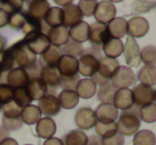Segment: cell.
I'll use <instances>...</instances> for the list:
<instances>
[{"label":"cell","mask_w":156,"mask_h":145,"mask_svg":"<svg viewBox=\"0 0 156 145\" xmlns=\"http://www.w3.org/2000/svg\"><path fill=\"white\" fill-rule=\"evenodd\" d=\"M139 107L133 106L130 109L121 113L117 122V130L122 136H133L141 126V119L139 115Z\"/></svg>","instance_id":"1"},{"label":"cell","mask_w":156,"mask_h":145,"mask_svg":"<svg viewBox=\"0 0 156 145\" xmlns=\"http://www.w3.org/2000/svg\"><path fill=\"white\" fill-rule=\"evenodd\" d=\"M10 49H11L12 54H13L14 62L18 65V67L25 69V71L26 69L30 71V69L34 68L37 66V54H34L29 49V47L23 40L14 44L12 47H10Z\"/></svg>","instance_id":"2"},{"label":"cell","mask_w":156,"mask_h":145,"mask_svg":"<svg viewBox=\"0 0 156 145\" xmlns=\"http://www.w3.org/2000/svg\"><path fill=\"white\" fill-rule=\"evenodd\" d=\"M132 94L134 105L139 108L154 104L156 98L155 90L153 89V87H149V85H142V83L135 85L134 89L132 90Z\"/></svg>","instance_id":"3"},{"label":"cell","mask_w":156,"mask_h":145,"mask_svg":"<svg viewBox=\"0 0 156 145\" xmlns=\"http://www.w3.org/2000/svg\"><path fill=\"white\" fill-rule=\"evenodd\" d=\"M23 41L34 54H42L51 45L47 35L44 32H32L26 34Z\"/></svg>","instance_id":"4"},{"label":"cell","mask_w":156,"mask_h":145,"mask_svg":"<svg viewBox=\"0 0 156 145\" xmlns=\"http://www.w3.org/2000/svg\"><path fill=\"white\" fill-rule=\"evenodd\" d=\"M136 82V76L132 68L128 66H119L112 78L110 79V83L115 90L128 89V87Z\"/></svg>","instance_id":"5"},{"label":"cell","mask_w":156,"mask_h":145,"mask_svg":"<svg viewBox=\"0 0 156 145\" xmlns=\"http://www.w3.org/2000/svg\"><path fill=\"white\" fill-rule=\"evenodd\" d=\"M110 37L107 25H103L100 22H94L89 27V34L88 40L92 46L100 47L103 46Z\"/></svg>","instance_id":"6"},{"label":"cell","mask_w":156,"mask_h":145,"mask_svg":"<svg viewBox=\"0 0 156 145\" xmlns=\"http://www.w3.org/2000/svg\"><path fill=\"white\" fill-rule=\"evenodd\" d=\"M115 14H117V9L111 1H101L98 2L93 15L96 19V22L107 25L113 18H115Z\"/></svg>","instance_id":"7"},{"label":"cell","mask_w":156,"mask_h":145,"mask_svg":"<svg viewBox=\"0 0 156 145\" xmlns=\"http://www.w3.org/2000/svg\"><path fill=\"white\" fill-rule=\"evenodd\" d=\"M123 54L125 57V62L129 68L130 67H138L140 65V48L135 39L129 36L127 37L125 45H124Z\"/></svg>","instance_id":"8"},{"label":"cell","mask_w":156,"mask_h":145,"mask_svg":"<svg viewBox=\"0 0 156 145\" xmlns=\"http://www.w3.org/2000/svg\"><path fill=\"white\" fill-rule=\"evenodd\" d=\"M96 122L95 112L89 107L80 108L75 114V124L83 130H90L95 126Z\"/></svg>","instance_id":"9"},{"label":"cell","mask_w":156,"mask_h":145,"mask_svg":"<svg viewBox=\"0 0 156 145\" xmlns=\"http://www.w3.org/2000/svg\"><path fill=\"white\" fill-rule=\"evenodd\" d=\"M39 109L45 117H51L60 112V102L55 94H47L39 100Z\"/></svg>","instance_id":"10"},{"label":"cell","mask_w":156,"mask_h":145,"mask_svg":"<svg viewBox=\"0 0 156 145\" xmlns=\"http://www.w3.org/2000/svg\"><path fill=\"white\" fill-rule=\"evenodd\" d=\"M150 25L149 22L144 17L136 16L130 18L127 22V32L129 37L136 39V37H142L149 32Z\"/></svg>","instance_id":"11"},{"label":"cell","mask_w":156,"mask_h":145,"mask_svg":"<svg viewBox=\"0 0 156 145\" xmlns=\"http://www.w3.org/2000/svg\"><path fill=\"white\" fill-rule=\"evenodd\" d=\"M25 90H26L27 95L29 96L31 100H40L48 93L47 85L39 77L29 79L28 83L25 87Z\"/></svg>","instance_id":"12"},{"label":"cell","mask_w":156,"mask_h":145,"mask_svg":"<svg viewBox=\"0 0 156 145\" xmlns=\"http://www.w3.org/2000/svg\"><path fill=\"white\" fill-rule=\"evenodd\" d=\"M98 69V59L92 54H83L78 60V73L85 77H92Z\"/></svg>","instance_id":"13"},{"label":"cell","mask_w":156,"mask_h":145,"mask_svg":"<svg viewBox=\"0 0 156 145\" xmlns=\"http://www.w3.org/2000/svg\"><path fill=\"white\" fill-rule=\"evenodd\" d=\"M29 81L28 71L20 67H15L7 74L5 82L12 89H20V88H25Z\"/></svg>","instance_id":"14"},{"label":"cell","mask_w":156,"mask_h":145,"mask_svg":"<svg viewBox=\"0 0 156 145\" xmlns=\"http://www.w3.org/2000/svg\"><path fill=\"white\" fill-rule=\"evenodd\" d=\"M61 77H72L78 75V60L63 54L56 65Z\"/></svg>","instance_id":"15"},{"label":"cell","mask_w":156,"mask_h":145,"mask_svg":"<svg viewBox=\"0 0 156 145\" xmlns=\"http://www.w3.org/2000/svg\"><path fill=\"white\" fill-rule=\"evenodd\" d=\"M95 115L98 122L103 124H110L115 123L117 117L119 116L118 109L113 106V104H101L96 108Z\"/></svg>","instance_id":"16"},{"label":"cell","mask_w":156,"mask_h":145,"mask_svg":"<svg viewBox=\"0 0 156 145\" xmlns=\"http://www.w3.org/2000/svg\"><path fill=\"white\" fill-rule=\"evenodd\" d=\"M119 66H120V63L117 59L101 57V59L98 60V69L96 73L102 78H104L105 80L110 81V79L112 78L113 74L115 73V71H117Z\"/></svg>","instance_id":"17"},{"label":"cell","mask_w":156,"mask_h":145,"mask_svg":"<svg viewBox=\"0 0 156 145\" xmlns=\"http://www.w3.org/2000/svg\"><path fill=\"white\" fill-rule=\"evenodd\" d=\"M40 79L50 89H56L61 82V76L56 66H42L40 69Z\"/></svg>","instance_id":"18"},{"label":"cell","mask_w":156,"mask_h":145,"mask_svg":"<svg viewBox=\"0 0 156 145\" xmlns=\"http://www.w3.org/2000/svg\"><path fill=\"white\" fill-rule=\"evenodd\" d=\"M113 106L117 109L125 111L134 106L132 90L129 89H119L115 91L113 97Z\"/></svg>","instance_id":"19"},{"label":"cell","mask_w":156,"mask_h":145,"mask_svg":"<svg viewBox=\"0 0 156 145\" xmlns=\"http://www.w3.org/2000/svg\"><path fill=\"white\" fill-rule=\"evenodd\" d=\"M46 35H47L51 45L59 46V47L65 45L69 41V29L64 26L57 27V28H49Z\"/></svg>","instance_id":"20"},{"label":"cell","mask_w":156,"mask_h":145,"mask_svg":"<svg viewBox=\"0 0 156 145\" xmlns=\"http://www.w3.org/2000/svg\"><path fill=\"white\" fill-rule=\"evenodd\" d=\"M63 11V26L64 27H73L76 24L83 20V14H81L80 10L78 8V5H69L64 7Z\"/></svg>","instance_id":"21"},{"label":"cell","mask_w":156,"mask_h":145,"mask_svg":"<svg viewBox=\"0 0 156 145\" xmlns=\"http://www.w3.org/2000/svg\"><path fill=\"white\" fill-rule=\"evenodd\" d=\"M37 133L40 138L50 139L54 136L57 130V125L51 117H43L37 123Z\"/></svg>","instance_id":"22"},{"label":"cell","mask_w":156,"mask_h":145,"mask_svg":"<svg viewBox=\"0 0 156 145\" xmlns=\"http://www.w3.org/2000/svg\"><path fill=\"white\" fill-rule=\"evenodd\" d=\"M50 5L48 1H44V0H33V1H29L28 2V13L33 18L40 20H44L46 13L49 10Z\"/></svg>","instance_id":"23"},{"label":"cell","mask_w":156,"mask_h":145,"mask_svg":"<svg viewBox=\"0 0 156 145\" xmlns=\"http://www.w3.org/2000/svg\"><path fill=\"white\" fill-rule=\"evenodd\" d=\"M89 25L85 20H81L75 26L71 27L69 30V37L72 41L76 42V43L83 44V42L88 41V34H89Z\"/></svg>","instance_id":"24"},{"label":"cell","mask_w":156,"mask_h":145,"mask_svg":"<svg viewBox=\"0 0 156 145\" xmlns=\"http://www.w3.org/2000/svg\"><path fill=\"white\" fill-rule=\"evenodd\" d=\"M109 34L112 39H122L126 35L127 32V20L123 17H115L107 25Z\"/></svg>","instance_id":"25"},{"label":"cell","mask_w":156,"mask_h":145,"mask_svg":"<svg viewBox=\"0 0 156 145\" xmlns=\"http://www.w3.org/2000/svg\"><path fill=\"white\" fill-rule=\"evenodd\" d=\"M96 85L91 79L85 78L80 79L78 81L77 85H76L75 92L79 97L83 98V99H89V98L93 97L96 94Z\"/></svg>","instance_id":"26"},{"label":"cell","mask_w":156,"mask_h":145,"mask_svg":"<svg viewBox=\"0 0 156 145\" xmlns=\"http://www.w3.org/2000/svg\"><path fill=\"white\" fill-rule=\"evenodd\" d=\"M102 48L105 54V57L110 59H117L118 57H120L123 54L124 44L122 43V40L111 37L102 46Z\"/></svg>","instance_id":"27"},{"label":"cell","mask_w":156,"mask_h":145,"mask_svg":"<svg viewBox=\"0 0 156 145\" xmlns=\"http://www.w3.org/2000/svg\"><path fill=\"white\" fill-rule=\"evenodd\" d=\"M62 56V48L59 46L50 45L49 48L41 54V60L44 63L43 66H56Z\"/></svg>","instance_id":"28"},{"label":"cell","mask_w":156,"mask_h":145,"mask_svg":"<svg viewBox=\"0 0 156 145\" xmlns=\"http://www.w3.org/2000/svg\"><path fill=\"white\" fill-rule=\"evenodd\" d=\"M63 11L59 7L49 8L44 17L45 25L48 28H57V27L63 26Z\"/></svg>","instance_id":"29"},{"label":"cell","mask_w":156,"mask_h":145,"mask_svg":"<svg viewBox=\"0 0 156 145\" xmlns=\"http://www.w3.org/2000/svg\"><path fill=\"white\" fill-rule=\"evenodd\" d=\"M59 102H60V106L63 109H66V110H71L74 109L79 102V96L77 95L75 91H72V90H63L58 96Z\"/></svg>","instance_id":"30"},{"label":"cell","mask_w":156,"mask_h":145,"mask_svg":"<svg viewBox=\"0 0 156 145\" xmlns=\"http://www.w3.org/2000/svg\"><path fill=\"white\" fill-rule=\"evenodd\" d=\"M137 78L140 83L149 87H153L156 83V67L155 66H143L138 71Z\"/></svg>","instance_id":"31"},{"label":"cell","mask_w":156,"mask_h":145,"mask_svg":"<svg viewBox=\"0 0 156 145\" xmlns=\"http://www.w3.org/2000/svg\"><path fill=\"white\" fill-rule=\"evenodd\" d=\"M89 138L81 130H72L64 136V145H88Z\"/></svg>","instance_id":"32"},{"label":"cell","mask_w":156,"mask_h":145,"mask_svg":"<svg viewBox=\"0 0 156 145\" xmlns=\"http://www.w3.org/2000/svg\"><path fill=\"white\" fill-rule=\"evenodd\" d=\"M41 115L42 114L39 107L30 105L23 109L20 117H22L23 123L27 124V125H34L41 119Z\"/></svg>","instance_id":"33"},{"label":"cell","mask_w":156,"mask_h":145,"mask_svg":"<svg viewBox=\"0 0 156 145\" xmlns=\"http://www.w3.org/2000/svg\"><path fill=\"white\" fill-rule=\"evenodd\" d=\"M155 134L151 130H139L135 133L133 144L134 145H155Z\"/></svg>","instance_id":"34"},{"label":"cell","mask_w":156,"mask_h":145,"mask_svg":"<svg viewBox=\"0 0 156 145\" xmlns=\"http://www.w3.org/2000/svg\"><path fill=\"white\" fill-rule=\"evenodd\" d=\"M117 90L112 87L110 81L105 85H101L98 91V97L102 104H113V97Z\"/></svg>","instance_id":"35"},{"label":"cell","mask_w":156,"mask_h":145,"mask_svg":"<svg viewBox=\"0 0 156 145\" xmlns=\"http://www.w3.org/2000/svg\"><path fill=\"white\" fill-rule=\"evenodd\" d=\"M94 127H95V133L101 139H109L118 132L115 123L103 124L100 123V122H96Z\"/></svg>","instance_id":"36"},{"label":"cell","mask_w":156,"mask_h":145,"mask_svg":"<svg viewBox=\"0 0 156 145\" xmlns=\"http://www.w3.org/2000/svg\"><path fill=\"white\" fill-rule=\"evenodd\" d=\"M140 60L147 66H155L156 64V48L153 45L145 46L140 50Z\"/></svg>","instance_id":"37"},{"label":"cell","mask_w":156,"mask_h":145,"mask_svg":"<svg viewBox=\"0 0 156 145\" xmlns=\"http://www.w3.org/2000/svg\"><path fill=\"white\" fill-rule=\"evenodd\" d=\"M12 100L20 107V109H24L26 107L30 106L32 100L29 98V96L27 95L26 90L25 88H20V89H14L13 90V97Z\"/></svg>","instance_id":"38"},{"label":"cell","mask_w":156,"mask_h":145,"mask_svg":"<svg viewBox=\"0 0 156 145\" xmlns=\"http://www.w3.org/2000/svg\"><path fill=\"white\" fill-rule=\"evenodd\" d=\"M83 46L79 43H76V42L72 41L69 40L62 48V52L65 54V56H69V57H73V58H76L77 57H81L83 54Z\"/></svg>","instance_id":"39"},{"label":"cell","mask_w":156,"mask_h":145,"mask_svg":"<svg viewBox=\"0 0 156 145\" xmlns=\"http://www.w3.org/2000/svg\"><path fill=\"white\" fill-rule=\"evenodd\" d=\"M0 5H1V9L5 10L10 16L13 15L15 13H20L22 12L23 7H24V1L22 0H3V1H0Z\"/></svg>","instance_id":"40"},{"label":"cell","mask_w":156,"mask_h":145,"mask_svg":"<svg viewBox=\"0 0 156 145\" xmlns=\"http://www.w3.org/2000/svg\"><path fill=\"white\" fill-rule=\"evenodd\" d=\"M140 119L145 123H154L156 121V105L151 104L139 109Z\"/></svg>","instance_id":"41"},{"label":"cell","mask_w":156,"mask_h":145,"mask_svg":"<svg viewBox=\"0 0 156 145\" xmlns=\"http://www.w3.org/2000/svg\"><path fill=\"white\" fill-rule=\"evenodd\" d=\"M22 110L15 102H8V104L2 106V112H3V117L5 119H18L22 115Z\"/></svg>","instance_id":"42"},{"label":"cell","mask_w":156,"mask_h":145,"mask_svg":"<svg viewBox=\"0 0 156 145\" xmlns=\"http://www.w3.org/2000/svg\"><path fill=\"white\" fill-rule=\"evenodd\" d=\"M25 24H26V11H22L20 13L11 15L8 22V25H10V27L14 30H22Z\"/></svg>","instance_id":"43"},{"label":"cell","mask_w":156,"mask_h":145,"mask_svg":"<svg viewBox=\"0 0 156 145\" xmlns=\"http://www.w3.org/2000/svg\"><path fill=\"white\" fill-rule=\"evenodd\" d=\"M98 5V1L95 0H81L78 3V8L80 10L83 16H87V17H90L94 14V11H95V8Z\"/></svg>","instance_id":"44"},{"label":"cell","mask_w":156,"mask_h":145,"mask_svg":"<svg viewBox=\"0 0 156 145\" xmlns=\"http://www.w3.org/2000/svg\"><path fill=\"white\" fill-rule=\"evenodd\" d=\"M13 97V89L7 83H0V104L5 105L12 102Z\"/></svg>","instance_id":"45"},{"label":"cell","mask_w":156,"mask_h":145,"mask_svg":"<svg viewBox=\"0 0 156 145\" xmlns=\"http://www.w3.org/2000/svg\"><path fill=\"white\" fill-rule=\"evenodd\" d=\"M23 126V121L22 117L18 119H5L2 116V127L3 129H5L7 131H14V130H18L20 128H22Z\"/></svg>","instance_id":"46"},{"label":"cell","mask_w":156,"mask_h":145,"mask_svg":"<svg viewBox=\"0 0 156 145\" xmlns=\"http://www.w3.org/2000/svg\"><path fill=\"white\" fill-rule=\"evenodd\" d=\"M79 79V75H75L72 77H61V82L60 85L63 90H72L75 91L76 85H77Z\"/></svg>","instance_id":"47"},{"label":"cell","mask_w":156,"mask_h":145,"mask_svg":"<svg viewBox=\"0 0 156 145\" xmlns=\"http://www.w3.org/2000/svg\"><path fill=\"white\" fill-rule=\"evenodd\" d=\"M125 140L121 133L117 132L109 139H101V145H124Z\"/></svg>","instance_id":"48"},{"label":"cell","mask_w":156,"mask_h":145,"mask_svg":"<svg viewBox=\"0 0 156 145\" xmlns=\"http://www.w3.org/2000/svg\"><path fill=\"white\" fill-rule=\"evenodd\" d=\"M10 15L0 8V28H3L5 26H7L8 22H9Z\"/></svg>","instance_id":"49"},{"label":"cell","mask_w":156,"mask_h":145,"mask_svg":"<svg viewBox=\"0 0 156 145\" xmlns=\"http://www.w3.org/2000/svg\"><path fill=\"white\" fill-rule=\"evenodd\" d=\"M43 145H64L63 144V141L59 138H50L44 142Z\"/></svg>","instance_id":"50"},{"label":"cell","mask_w":156,"mask_h":145,"mask_svg":"<svg viewBox=\"0 0 156 145\" xmlns=\"http://www.w3.org/2000/svg\"><path fill=\"white\" fill-rule=\"evenodd\" d=\"M0 145H18V143L16 142L14 139L7 138V139H5V140L0 141Z\"/></svg>","instance_id":"51"},{"label":"cell","mask_w":156,"mask_h":145,"mask_svg":"<svg viewBox=\"0 0 156 145\" xmlns=\"http://www.w3.org/2000/svg\"><path fill=\"white\" fill-rule=\"evenodd\" d=\"M88 145H101V139L96 138L94 136H90L89 141H88Z\"/></svg>","instance_id":"52"},{"label":"cell","mask_w":156,"mask_h":145,"mask_svg":"<svg viewBox=\"0 0 156 145\" xmlns=\"http://www.w3.org/2000/svg\"><path fill=\"white\" fill-rule=\"evenodd\" d=\"M9 131H7L5 129H3V127H0V141L5 140V139L9 138Z\"/></svg>","instance_id":"53"},{"label":"cell","mask_w":156,"mask_h":145,"mask_svg":"<svg viewBox=\"0 0 156 145\" xmlns=\"http://www.w3.org/2000/svg\"><path fill=\"white\" fill-rule=\"evenodd\" d=\"M5 46H7V40L3 36H0V52L5 51Z\"/></svg>","instance_id":"54"},{"label":"cell","mask_w":156,"mask_h":145,"mask_svg":"<svg viewBox=\"0 0 156 145\" xmlns=\"http://www.w3.org/2000/svg\"><path fill=\"white\" fill-rule=\"evenodd\" d=\"M56 3L57 5H63V7H66V5H72V1H56Z\"/></svg>","instance_id":"55"},{"label":"cell","mask_w":156,"mask_h":145,"mask_svg":"<svg viewBox=\"0 0 156 145\" xmlns=\"http://www.w3.org/2000/svg\"><path fill=\"white\" fill-rule=\"evenodd\" d=\"M1 108H2V105L0 104V110H1Z\"/></svg>","instance_id":"56"},{"label":"cell","mask_w":156,"mask_h":145,"mask_svg":"<svg viewBox=\"0 0 156 145\" xmlns=\"http://www.w3.org/2000/svg\"><path fill=\"white\" fill-rule=\"evenodd\" d=\"M26 145H32V144H26Z\"/></svg>","instance_id":"57"}]
</instances>
